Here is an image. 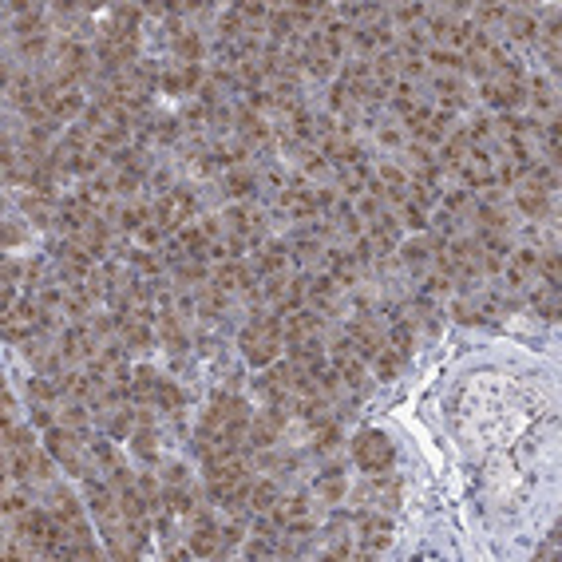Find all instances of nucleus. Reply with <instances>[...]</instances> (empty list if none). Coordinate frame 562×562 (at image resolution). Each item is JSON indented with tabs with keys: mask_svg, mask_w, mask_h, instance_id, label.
<instances>
[{
	"mask_svg": "<svg viewBox=\"0 0 562 562\" xmlns=\"http://www.w3.org/2000/svg\"><path fill=\"white\" fill-rule=\"evenodd\" d=\"M420 12H424V8H420V4H408V8H400V20H416Z\"/></svg>",
	"mask_w": 562,
	"mask_h": 562,
	"instance_id": "23",
	"label": "nucleus"
},
{
	"mask_svg": "<svg viewBox=\"0 0 562 562\" xmlns=\"http://www.w3.org/2000/svg\"><path fill=\"white\" fill-rule=\"evenodd\" d=\"M226 191L230 194H254V175H246V171H234V175L226 178Z\"/></svg>",
	"mask_w": 562,
	"mask_h": 562,
	"instance_id": "14",
	"label": "nucleus"
},
{
	"mask_svg": "<svg viewBox=\"0 0 562 562\" xmlns=\"http://www.w3.org/2000/svg\"><path fill=\"white\" fill-rule=\"evenodd\" d=\"M317 495H325V499H345V475H329V479H317Z\"/></svg>",
	"mask_w": 562,
	"mask_h": 562,
	"instance_id": "13",
	"label": "nucleus"
},
{
	"mask_svg": "<svg viewBox=\"0 0 562 562\" xmlns=\"http://www.w3.org/2000/svg\"><path fill=\"white\" fill-rule=\"evenodd\" d=\"M166 479H171V483H175V487H178V483L186 479V471H182V467H178V464H171V467H166Z\"/></svg>",
	"mask_w": 562,
	"mask_h": 562,
	"instance_id": "22",
	"label": "nucleus"
},
{
	"mask_svg": "<svg viewBox=\"0 0 562 562\" xmlns=\"http://www.w3.org/2000/svg\"><path fill=\"white\" fill-rule=\"evenodd\" d=\"M511 32L519 36V40H534V36H539V24H534L530 17H515L511 20Z\"/></svg>",
	"mask_w": 562,
	"mask_h": 562,
	"instance_id": "17",
	"label": "nucleus"
},
{
	"mask_svg": "<svg viewBox=\"0 0 562 562\" xmlns=\"http://www.w3.org/2000/svg\"><path fill=\"white\" fill-rule=\"evenodd\" d=\"M214 285H218V290H241V285H246V290H250V270H246V266H241V261H230V266H222V270L214 273Z\"/></svg>",
	"mask_w": 562,
	"mask_h": 562,
	"instance_id": "5",
	"label": "nucleus"
},
{
	"mask_svg": "<svg viewBox=\"0 0 562 562\" xmlns=\"http://www.w3.org/2000/svg\"><path fill=\"white\" fill-rule=\"evenodd\" d=\"M341 444V432H337V424H325L321 432H317V444H313V448L317 451H333Z\"/></svg>",
	"mask_w": 562,
	"mask_h": 562,
	"instance_id": "16",
	"label": "nucleus"
},
{
	"mask_svg": "<svg viewBox=\"0 0 562 562\" xmlns=\"http://www.w3.org/2000/svg\"><path fill=\"white\" fill-rule=\"evenodd\" d=\"M191 210H194V202H191V194H186V191L162 194L159 206H155V226H159V230H175V226L182 222Z\"/></svg>",
	"mask_w": 562,
	"mask_h": 562,
	"instance_id": "3",
	"label": "nucleus"
},
{
	"mask_svg": "<svg viewBox=\"0 0 562 562\" xmlns=\"http://www.w3.org/2000/svg\"><path fill=\"white\" fill-rule=\"evenodd\" d=\"M222 546H226L222 543V530L202 527V530H194V534H191V554H198V559H214Z\"/></svg>",
	"mask_w": 562,
	"mask_h": 562,
	"instance_id": "4",
	"label": "nucleus"
},
{
	"mask_svg": "<svg viewBox=\"0 0 562 562\" xmlns=\"http://www.w3.org/2000/svg\"><path fill=\"white\" fill-rule=\"evenodd\" d=\"M64 424L72 432H83V428H87V412H83V408H64Z\"/></svg>",
	"mask_w": 562,
	"mask_h": 562,
	"instance_id": "18",
	"label": "nucleus"
},
{
	"mask_svg": "<svg viewBox=\"0 0 562 562\" xmlns=\"http://www.w3.org/2000/svg\"><path fill=\"white\" fill-rule=\"evenodd\" d=\"M52 515H56L64 527H72V523H80V503L67 495V491H56V499H52Z\"/></svg>",
	"mask_w": 562,
	"mask_h": 562,
	"instance_id": "6",
	"label": "nucleus"
},
{
	"mask_svg": "<svg viewBox=\"0 0 562 562\" xmlns=\"http://www.w3.org/2000/svg\"><path fill=\"white\" fill-rule=\"evenodd\" d=\"M28 392H32L36 400H48L52 392H60V388H52V385H44V380H32V385H28Z\"/></svg>",
	"mask_w": 562,
	"mask_h": 562,
	"instance_id": "21",
	"label": "nucleus"
},
{
	"mask_svg": "<svg viewBox=\"0 0 562 562\" xmlns=\"http://www.w3.org/2000/svg\"><path fill=\"white\" fill-rule=\"evenodd\" d=\"M530 305L539 309L543 317H554V313H559V285H543V290H534Z\"/></svg>",
	"mask_w": 562,
	"mask_h": 562,
	"instance_id": "8",
	"label": "nucleus"
},
{
	"mask_svg": "<svg viewBox=\"0 0 562 562\" xmlns=\"http://www.w3.org/2000/svg\"><path fill=\"white\" fill-rule=\"evenodd\" d=\"M175 52H178V60H186V67H194V60H198V36L175 28Z\"/></svg>",
	"mask_w": 562,
	"mask_h": 562,
	"instance_id": "9",
	"label": "nucleus"
},
{
	"mask_svg": "<svg viewBox=\"0 0 562 562\" xmlns=\"http://www.w3.org/2000/svg\"><path fill=\"white\" fill-rule=\"evenodd\" d=\"M353 455L369 475H380V471H388V464H392V444H388L385 432H372L369 428V432H360L353 440Z\"/></svg>",
	"mask_w": 562,
	"mask_h": 562,
	"instance_id": "2",
	"label": "nucleus"
},
{
	"mask_svg": "<svg viewBox=\"0 0 562 562\" xmlns=\"http://www.w3.org/2000/svg\"><path fill=\"white\" fill-rule=\"evenodd\" d=\"M519 206L527 210L530 218H539V214H546V191H539V186H530V182H523V186H519Z\"/></svg>",
	"mask_w": 562,
	"mask_h": 562,
	"instance_id": "7",
	"label": "nucleus"
},
{
	"mask_svg": "<svg viewBox=\"0 0 562 562\" xmlns=\"http://www.w3.org/2000/svg\"><path fill=\"white\" fill-rule=\"evenodd\" d=\"M372 360H376V376H380V380H392V376H396V365H400V360L388 353V349H380Z\"/></svg>",
	"mask_w": 562,
	"mask_h": 562,
	"instance_id": "15",
	"label": "nucleus"
},
{
	"mask_svg": "<svg viewBox=\"0 0 562 562\" xmlns=\"http://www.w3.org/2000/svg\"><path fill=\"white\" fill-rule=\"evenodd\" d=\"M250 559H270L273 554V546H270V539L266 534H257V539H250V550H246Z\"/></svg>",
	"mask_w": 562,
	"mask_h": 562,
	"instance_id": "19",
	"label": "nucleus"
},
{
	"mask_svg": "<svg viewBox=\"0 0 562 562\" xmlns=\"http://www.w3.org/2000/svg\"><path fill=\"white\" fill-rule=\"evenodd\" d=\"M182 400H186V396H182V388L166 385V380L159 385V396H155V404H159V408H182Z\"/></svg>",
	"mask_w": 562,
	"mask_h": 562,
	"instance_id": "12",
	"label": "nucleus"
},
{
	"mask_svg": "<svg viewBox=\"0 0 562 562\" xmlns=\"http://www.w3.org/2000/svg\"><path fill=\"white\" fill-rule=\"evenodd\" d=\"M273 499H277V491H273V483H257L254 491H250V507L254 511H270Z\"/></svg>",
	"mask_w": 562,
	"mask_h": 562,
	"instance_id": "10",
	"label": "nucleus"
},
{
	"mask_svg": "<svg viewBox=\"0 0 562 562\" xmlns=\"http://www.w3.org/2000/svg\"><path fill=\"white\" fill-rule=\"evenodd\" d=\"M241 353L250 365H270L281 353V317H254L241 333Z\"/></svg>",
	"mask_w": 562,
	"mask_h": 562,
	"instance_id": "1",
	"label": "nucleus"
},
{
	"mask_svg": "<svg viewBox=\"0 0 562 562\" xmlns=\"http://www.w3.org/2000/svg\"><path fill=\"white\" fill-rule=\"evenodd\" d=\"M162 503H166V507H171L175 515H191V511H194V499L186 495L182 487H175V491H166V495H162Z\"/></svg>",
	"mask_w": 562,
	"mask_h": 562,
	"instance_id": "11",
	"label": "nucleus"
},
{
	"mask_svg": "<svg viewBox=\"0 0 562 562\" xmlns=\"http://www.w3.org/2000/svg\"><path fill=\"white\" fill-rule=\"evenodd\" d=\"M135 451H139V455H155V451H159V444H155V435L147 432V428H143L139 435H135Z\"/></svg>",
	"mask_w": 562,
	"mask_h": 562,
	"instance_id": "20",
	"label": "nucleus"
}]
</instances>
